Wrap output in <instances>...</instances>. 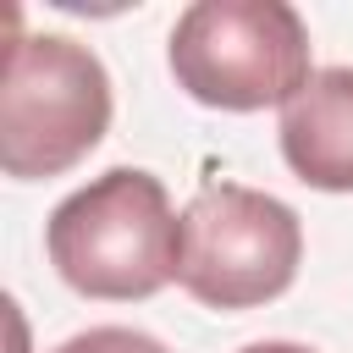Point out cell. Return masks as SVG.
Wrapping results in <instances>:
<instances>
[{"mask_svg": "<svg viewBox=\"0 0 353 353\" xmlns=\"http://www.w3.org/2000/svg\"><path fill=\"white\" fill-rule=\"evenodd\" d=\"M110 127V72L66 33H22L11 17L0 77V171L17 182L61 176Z\"/></svg>", "mask_w": 353, "mask_h": 353, "instance_id": "7a4b0ae2", "label": "cell"}, {"mask_svg": "<svg viewBox=\"0 0 353 353\" xmlns=\"http://www.w3.org/2000/svg\"><path fill=\"white\" fill-rule=\"evenodd\" d=\"M281 160L320 193H353V66H320L281 105Z\"/></svg>", "mask_w": 353, "mask_h": 353, "instance_id": "5b68a950", "label": "cell"}, {"mask_svg": "<svg viewBox=\"0 0 353 353\" xmlns=\"http://www.w3.org/2000/svg\"><path fill=\"white\" fill-rule=\"evenodd\" d=\"M55 353H171V347L149 331H132V325H88V331L66 336Z\"/></svg>", "mask_w": 353, "mask_h": 353, "instance_id": "8992f818", "label": "cell"}, {"mask_svg": "<svg viewBox=\"0 0 353 353\" xmlns=\"http://www.w3.org/2000/svg\"><path fill=\"white\" fill-rule=\"evenodd\" d=\"M171 77L210 110L287 105L309 72V28L287 0H193L171 28Z\"/></svg>", "mask_w": 353, "mask_h": 353, "instance_id": "3957f363", "label": "cell"}, {"mask_svg": "<svg viewBox=\"0 0 353 353\" xmlns=\"http://www.w3.org/2000/svg\"><path fill=\"white\" fill-rule=\"evenodd\" d=\"M44 248L55 276L83 298H154L182 265V215L154 171L110 165L50 210Z\"/></svg>", "mask_w": 353, "mask_h": 353, "instance_id": "6da1fadb", "label": "cell"}, {"mask_svg": "<svg viewBox=\"0 0 353 353\" xmlns=\"http://www.w3.org/2000/svg\"><path fill=\"white\" fill-rule=\"evenodd\" d=\"M303 259L298 210L243 182H210L182 210L176 281L204 309H259L281 298Z\"/></svg>", "mask_w": 353, "mask_h": 353, "instance_id": "277c9868", "label": "cell"}, {"mask_svg": "<svg viewBox=\"0 0 353 353\" xmlns=\"http://www.w3.org/2000/svg\"><path fill=\"white\" fill-rule=\"evenodd\" d=\"M243 353H314V347H303V342H248Z\"/></svg>", "mask_w": 353, "mask_h": 353, "instance_id": "52a82bcc", "label": "cell"}]
</instances>
